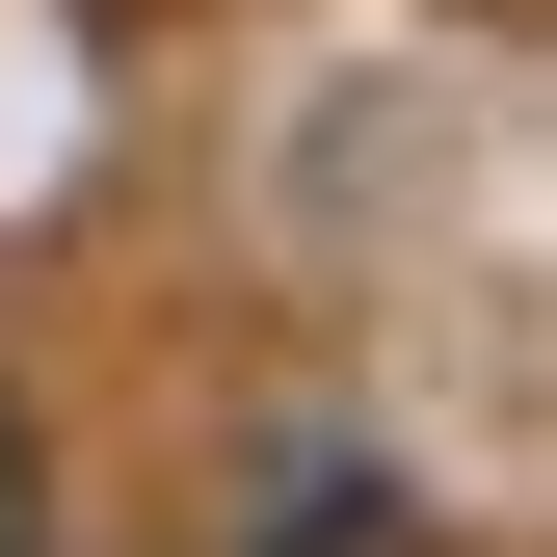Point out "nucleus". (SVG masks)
I'll use <instances>...</instances> for the list:
<instances>
[{"label": "nucleus", "instance_id": "f257e3e1", "mask_svg": "<svg viewBox=\"0 0 557 557\" xmlns=\"http://www.w3.org/2000/svg\"><path fill=\"white\" fill-rule=\"evenodd\" d=\"M0 557H27V425H0Z\"/></svg>", "mask_w": 557, "mask_h": 557}]
</instances>
